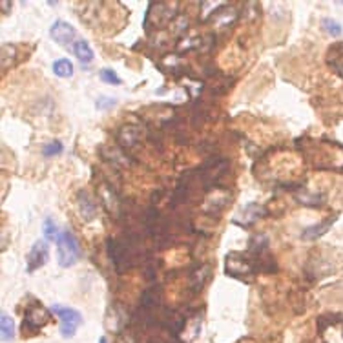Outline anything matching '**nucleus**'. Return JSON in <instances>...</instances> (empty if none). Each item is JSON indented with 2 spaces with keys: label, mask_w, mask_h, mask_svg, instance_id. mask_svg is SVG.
<instances>
[{
  "label": "nucleus",
  "mask_w": 343,
  "mask_h": 343,
  "mask_svg": "<svg viewBox=\"0 0 343 343\" xmlns=\"http://www.w3.org/2000/svg\"><path fill=\"white\" fill-rule=\"evenodd\" d=\"M135 247H137V235H132L130 239H115V237L108 239L106 252L119 274L126 272L130 267L139 263V254L135 252Z\"/></svg>",
  "instance_id": "obj_1"
},
{
  "label": "nucleus",
  "mask_w": 343,
  "mask_h": 343,
  "mask_svg": "<svg viewBox=\"0 0 343 343\" xmlns=\"http://www.w3.org/2000/svg\"><path fill=\"white\" fill-rule=\"evenodd\" d=\"M177 7H179L177 2H150L145 15V22H143L145 30L152 33V31H159L164 26L172 24L179 17Z\"/></svg>",
  "instance_id": "obj_2"
},
{
  "label": "nucleus",
  "mask_w": 343,
  "mask_h": 343,
  "mask_svg": "<svg viewBox=\"0 0 343 343\" xmlns=\"http://www.w3.org/2000/svg\"><path fill=\"white\" fill-rule=\"evenodd\" d=\"M225 272L230 277H241L247 279L248 276L258 274V263L252 254L247 252H230L225 261Z\"/></svg>",
  "instance_id": "obj_3"
},
{
  "label": "nucleus",
  "mask_w": 343,
  "mask_h": 343,
  "mask_svg": "<svg viewBox=\"0 0 343 343\" xmlns=\"http://www.w3.org/2000/svg\"><path fill=\"white\" fill-rule=\"evenodd\" d=\"M57 258H59V265L62 268L75 265L80 258V247H78V241L75 237L72 230L66 229L62 230L57 239Z\"/></svg>",
  "instance_id": "obj_4"
},
{
  "label": "nucleus",
  "mask_w": 343,
  "mask_h": 343,
  "mask_svg": "<svg viewBox=\"0 0 343 343\" xmlns=\"http://www.w3.org/2000/svg\"><path fill=\"white\" fill-rule=\"evenodd\" d=\"M51 316H49V310L44 308L40 303H33V305H28L24 312V323H22V332L26 336H33L37 332L40 331L44 325H48Z\"/></svg>",
  "instance_id": "obj_5"
},
{
  "label": "nucleus",
  "mask_w": 343,
  "mask_h": 343,
  "mask_svg": "<svg viewBox=\"0 0 343 343\" xmlns=\"http://www.w3.org/2000/svg\"><path fill=\"white\" fill-rule=\"evenodd\" d=\"M51 310H53V314H57V318L60 319V334L64 338L75 336L77 329L82 325V314L78 312L77 308L62 307V305H53Z\"/></svg>",
  "instance_id": "obj_6"
},
{
  "label": "nucleus",
  "mask_w": 343,
  "mask_h": 343,
  "mask_svg": "<svg viewBox=\"0 0 343 343\" xmlns=\"http://www.w3.org/2000/svg\"><path fill=\"white\" fill-rule=\"evenodd\" d=\"M230 199V192H227L225 188H216V190H212L210 193H206L205 195V201H203V212H205L206 216L210 217H217L223 214V210L229 206Z\"/></svg>",
  "instance_id": "obj_7"
},
{
  "label": "nucleus",
  "mask_w": 343,
  "mask_h": 343,
  "mask_svg": "<svg viewBox=\"0 0 343 343\" xmlns=\"http://www.w3.org/2000/svg\"><path fill=\"white\" fill-rule=\"evenodd\" d=\"M49 258V245L46 239H38L33 243L31 250L28 252V258H26V270L33 274L35 270H38L40 267H44L48 263Z\"/></svg>",
  "instance_id": "obj_8"
},
{
  "label": "nucleus",
  "mask_w": 343,
  "mask_h": 343,
  "mask_svg": "<svg viewBox=\"0 0 343 343\" xmlns=\"http://www.w3.org/2000/svg\"><path fill=\"white\" fill-rule=\"evenodd\" d=\"M115 139H117V145L120 148H126V150L128 148H135L143 139V130L137 124H122L117 130Z\"/></svg>",
  "instance_id": "obj_9"
},
{
  "label": "nucleus",
  "mask_w": 343,
  "mask_h": 343,
  "mask_svg": "<svg viewBox=\"0 0 343 343\" xmlns=\"http://www.w3.org/2000/svg\"><path fill=\"white\" fill-rule=\"evenodd\" d=\"M75 35H77L75 28L72 24H68L66 20H55L53 26L49 28V37L60 46H70L73 42Z\"/></svg>",
  "instance_id": "obj_10"
},
{
  "label": "nucleus",
  "mask_w": 343,
  "mask_h": 343,
  "mask_svg": "<svg viewBox=\"0 0 343 343\" xmlns=\"http://www.w3.org/2000/svg\"><path fill=\"white\" fill-rule=\"evenodd\" d=\"M210 276H212L210 263H199L197 267H193L192 270H190V277H188L192 294H199L201 290L205 289V285L208 283Z\"/></svg>",
  "instance_id": "obj_11"
},
{
  "label": "nucleus",
  "mask_w": 343,
  "mask_h": 343,
  "mask_svg": "<svg viewBox=\"0 0 343 343\" xmlns=\"http://www.w3.org/2000/svg\"><path fill=\"white\" fill-rule=\"evenodd\" d=\"M336 219H338V216H329L325 221H321V223L312 225V227L305 229V230H303V234H301V239H303V241H316V239H319L321 235L327 234V232L331 230L332 225L336 223Z\"/></svg>",
  "instance_id": "obj_12"
},
{
  "label": "nucleus",
  "mask_w": 343,
  "mask_h": 343,
  "mask_svg": "<svg viewBox=\"0 0 343 343\" xmlns=\"http://www.w3.org/2000/svg\"><path fill=\"white\" fill-rule=\"evenodd\" d=\"M141 310L143 312H152L153 314V310L155 308L161 307V289L159 287H150V289H146L145 292H143V296H141Z\"/></svg>",
  "instance_id": "obj_13"
},
{
  "label": "nucleus",
  "mask_w": 343,
  "mask_h": 343,
  "mask_svg": "<svg viewBox=\"0 0 343 343\" xmlns=\"http://www.w3.org/2000/svg\"><path fill=\"white\" fill-rule=\"evenodd\" d=\"M77 203H78V212H80V217L84 221H93L97 217V205L93 203V199L90 197V193L80 190L77 195Z\"/></svg>",
  "instance_id": "obj_14"
},
{
  "label": "nucleus",
  "mask_w": 343,
  "mask_h": 343,
  "mask_svg": "<svg viewBox=\"0 0 343 343\" xmlns=\"http://www.w3.org/2000/svg\"><path fill=\"white\" fill-rule=\"evenodd\" d=\"M265 216H268V210H267L265 206L258 205V203H248L247 206L241 208L237 217H243V219H245L241 227H250L254 221H258L259 217H265Z\"/></svg>",
  "instance_id": "obj_15"
},
{
  "label": "nucleus",
  "mask_w": 343,
  "mask_h": 343,
  "mask_svg": "<svg viewBox=\"0 0 343 343\" xmlns=\"http://www.w3.org/2000/svg\"><path fill=\"white\" fill-rule=\"evenodd\" d=\"M99 197L103 199V205L104 208L110 212V214H119V201H117V195H115L114 188L103 183L101 187H99Z\"/></svg>",
  "instance_id": "obj_16"
},
{
  "label": "nucleus",
  "mask_w": 343,
  "mask_h": 343,
  "mask_svg": "<svg viewBox=\"0 0 343 343\" xmlns=\"http://www.w3.org/2000/svg\"><path fill=\"white\" fill-rule=\"evenodd\" d=\"M327 64L331 70H334L336 75L343 78V44L338 42L334 44L331 49H329V53H327Z\"/></svg>",
  "instance_id": "obj_17"
},
{
  "label": "nucleus",
  "mask_w": 343,
  "mask_h": 343,
  "mask_svg": "<svg viewBox=\"0 0 343 343\" xmlns=\"http://www.w3.org/2000/svg\"><path fill=\"white\" fill-rule=\"evenodd\" d=\"M73 53H75V57H77L78 60H80V64H91L93 62V49H91V46L86 40H77V42L73 44Z\"/></svg>",
  "instance_id": "obj_18"
},
{
  "label": "nucleus",
  "mask_w": 343,
  "mask_h": 343,
  "mask_svg": "<svg viewBox=\"0 0 343 343\" xmlns=\"http://www.w3.org/2000/svg\"><path fill=\"white\" fill-rule=\"evenodd\" d=\"M0 334H2V342H11L15 338V321L6 312L0 316Z\"/></svg>",
  "instance_id": "obj_19"
},
{
  "label": "nucleus",
  "mask_w": 343,
  "mask_h": 343,
  "mask_svg": "<svg viewBox=\"0 0 343 343\" xmlns=\"http://www.w3.org/2000/svg\"><path fill=\"white\" fill-rule=\"evenodd\" d=\"M53 73L60 78H70L73 75V64L70 59H59L53 62Z\"/></svg>",
  "instance_id": "obj_20"
},
{
  "label": "nucleus",
  "mask_w": 343,
  "mask_h": 343,
  "mask_svg": "<svg viewBox=\"0 0 343 343\" xmlns=\"http://www.w3.org/2000/svg\"><path fill=\"white\" fill-rule=\"evenodd\" d=\"M294 199L300 203V205H307V206H319L323 203V199L325 195H321V193H294Z\"/></svg>",
  "instance_id": "obj_21"
},
{
  "label": "nucleus",
  "mask_w": 343,
  "mask_h": 343,
  "mask_svg": "<svg viewBox=\"0 0 343 343\" xmlns=\"http://www.w3.org/2000/svg\"><path fill=\"white\" fill-rule=\"evenodd\" d=\"M15 55H17V48L13 44H2V70L7 72L11 64H15Z\"/></svg>",
  "instance_id": "obj_22"
},
{
  "label": "nucleus",
  "mask_w": 343,
  "mask_h": 343,
  "mask_svg": "<svg viewBox=\"0 0 343 343\" xmlns=\"http://www.w3.org/2000/svg\"><path fill=\"white\" fill-rule=\"evenodd\" d=\"M42 232H44V237H46V241H57L59 239V227L55 225V221L51 219V217H46L44 219V223H42Z\"/></svg>",
  "instance_id": "obj_23"
},
{
  "label": "nucleus",
  "mask_w": 343,
  "mask_h": 343,
  "mask_svg": "<svg viewBox=\"0 0 343 343\" xmlns=\"http://www.w3.org/2000/svg\"><path fill=\"white\" fill-rule=\"evenodd\" d=\"M321 26H323V30H325L331 37H340L343 33L342 24L336 22V20H332V18H323V20H321Z\"/></svg>",
  "instance_id": "obj_24"
},
{
  "label": "nucleus",
  "mask_w": 343,
  "mask_h": 343,
  "mask_svg": "<svg viewBox=\"0 0 343 343\" xmlns=\"http://www.w3.org/2000/svg\"><path fill=\"white\" fill-rule=\"evenodd\" d=\"M99 77H101L103 82H108V84H122V80H120L119 75H117L114 70H110V68L101 70V72H99Z\"/></svg>",
  "instance_id": "obj_25"
},
{
  "label": "nucleus",
  "mask_w": 343,
  "mask_h": 343,
  "mask_svg": "<svg viewBox=\"0 0 343 343\" xmlns=\"http://www.w3.org/2000/svg\"><path fill=\"white\" fill-rule=\"evenodd\" d=\"M62 153V143L60 141H53V143H48V145L42 146V155L44 157H55Z\"/></svg>",
  "instance_id": "obj_26"
},
{
  "label": "nucleus",
  "mask_w": 343,
  "mask_h": 343,
  "mask_svg": "<svg viewBox=\"0 0 343 343\" xmlns=\"http://www.w3.org/2000/svg\"><path fill=\"white\" fill-rule=\"evenodd\" d=\"M115 104H117V101H115V99H112V97H101V99L97 101V108H99V110H110V108H114Z\"/></svg>",
  "instance_id": "obj_27"
},
{
  "label": "nucleus",
  "mask_w": 343,
  "mask_h": 343,
  "mask_svg": "<svg viewBox=\"0 0 343 343\" xmlns=\"http://www.w3.org/2000/svg\"><path fill=\"white\" fill-rule=\"evenodd\" d=\"M0 7H2V9H4V15H6V13H7V9H9V7H11V2H0Z\"/></svg>",
  "instance_id": "obj_28"
},
{
  "label": "nucleus",
  "mask_w": 343,
  "mask_h": 343,
  "mask_svg": "<svg viewBox=\"0 0 343 343\" xmlns=\"http://www.w3.org/2000/svg\"><path fill=\"white\" fill-rule=\"evenodd\" d=\"M99 343H108V338H106V336H101V340H99Z\"/></svg>",
  "instance_id": "obj_29"
},
{
  "label": "nucleus",
  "mask_w": 343,
  "mask_h": 343,
  "mask_svg": "<svg viewBox=\"0 0 343 343\" xmlns=\"http://www.w3.org/2000/svg\"><path fill=\"white\" fill-rule=\"evenodd\" d=\"M174 343H179V342H174Z\"/></svg>",
  "instance_id": "obj_30"
}]
</instances>
